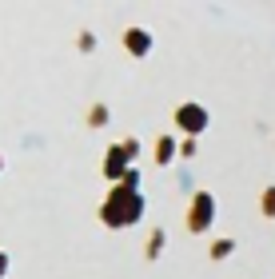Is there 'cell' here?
<instances>
[{"label": "cell", "instance_id": "6da1fadb", "mask_svg": "<svg viewBox=\"0 0 275 279\" xmlns=\"http://www.w3.org/2000/svg\"><path fill=\"white\" fill-rule=\"evenodd\" d=\"M132 48H136V52H140V48L148 52V32H132Z\"/></svg>", "mask_w": 275, "mask_h": 279}, {"label": "cell", "instance_id": "7a4b0ae2", "mask_svg": "<svg viewBox=\"0 0 275 279\" xmlns=\"http://www.w3.org/2000/svg\"><path fill=\"white\" fill-rule=\"evenodd\" d=\"M267 211H275V192H267Z\"/></svg>", "mask_w": 275, "mask_h": 279}]
</instances>
